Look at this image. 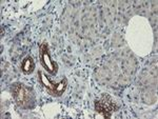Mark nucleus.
Here are the masks:
<instances>
[{"label": "nucleus", "instance_id": "3", "mask_svg": "<svg viewBox=\"0 0 158 119\" xmlns=\"http://www.w3.org/2000/svg\"><path fill=\"white\" fill-rule=\"evenodd\" d=\"M118 109L116 103L114 102L110 96L103 95L101 98H99L95 101V110L96 112L101 114L103 117L110 118L112 113H114Z\"/></svg>", "mask_w": 158, "mask_h": 119}, {"label": "nucleus", "instance_id": "6", "mask_svg": "<svg viewBox=\"0 0 158 119\" xmlns=\"http://www.w3.org/2000/svg\"><path fill=\"white\" fill-rule=\"evenodd\" d=\"M68 87V79L67 78H63L62 80H60L59 82H56L55 85V90L53 92L52 96H55V97H59L64 93V91L67 90Z\"/></svg>", "mask_w": 158, "mask_h": 119}, {"label": "nucleus", "instance_id": "2", "mask_svg": "<svg viewBox=\"0 0 158 119\" xmlns=\"http://www.w3.org/2000/svg\"><path fill=\"white\" fill-rule=\"evenodd\" d=\"M39 59H40V63H41L42 67L44 68L47 72H49L51 75L57 74L58 65H57V63L52 59V57H51L49 45H48L47 42H43V43L40 45Z\"/></svg>", "mask_w": 158, "mask_h": 119}, {"label": "nucleus", "instance_id": "1", "mask_svg": "<svg viewBox=\"0 0 158 119\" xmlns=\"http://www.w3.org/2000/svg\"><path fill=\"white\" fill-rule=\"evenodd\" d=\"M12 93L15 102L22 109H31L34 105L35 96L32 88H27L23 83H14L12 85Z\"/></svg>", "mask_w": 158, "mask_h": 119}, {"label": "nucleus", "instance_id": "4", "mask_svg": "<svg viewBox=\"0 0 158 119\" xmlns=\"http://www.w3.org/2000/svg\"><path fill=\"white\" fill-rule=\"evenodd\" d=\"M35 70V62L31 56H27L22 60L21 63V71L25 75H30L34 72Z\"/></svg>", "mask_w": 158, "mask_h": 119}, {"label": "nucleus", "instance_id": "5", "mask_svg": "<svg viewBox=\"0 0 158 119\" xmlns=\"http://www.w3.org/2000/svg\"><path fill=\"white\" fill-rule=\"evenodd\" d=\"M39 80L40 82H41V84L45 88H47V91L50 93L51 95L53 94V92H54L55 90V85H56V82H53L50 80V78L48 77V76H45L43 73L41 72V71H39Z\"/></svg>", "mask_w": 158, "mask_h": 119}]
</instances>
